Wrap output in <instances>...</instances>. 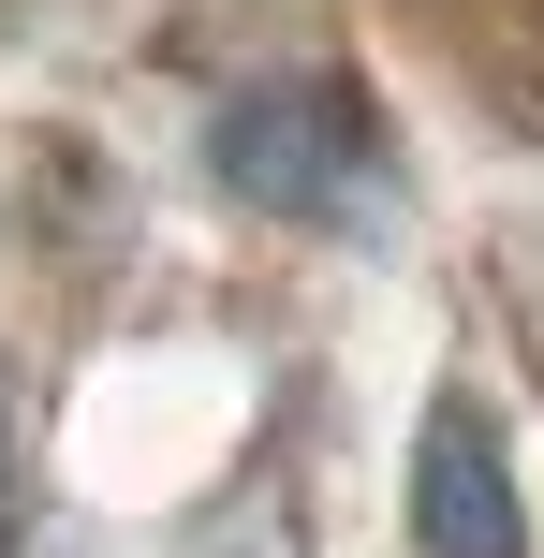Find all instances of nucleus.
<instances>
[{"label": "nucleus", "mask_w": 544, "mask_h": 558, "mask_svg": "<svg viewBox=\"0 0 544 558\" xmlns=\"http://www.w3.org/2000/svg\"><path fill=\"white\" fill-rule=\"evenodd\" d=\"M221 177L251 206H339L353 177H368V118H353L339 88H265V104L221 118Z\"/></svg>", "instance_id": "obj_1"}, {"label": "nucleus", "mask_w": 544, "mask_h": 558, "mask_svg": "<svg viewBox=\"0 0 544 558\" xmlns=\"http://www.w3.org/2000/svg\"><path fill=\"white\" fill-rule=\"evenodd\" d=\"M412 530H427V558H530L516 471H500V426L471 412V397H442L427 441H412Z\"/></svg>", "instance_id": "obj_2"}]
</instances>
